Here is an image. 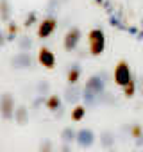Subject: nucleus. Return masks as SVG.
<instances>
[{
    "mask_svg": "<svg viewBox=\"0 0 143 152\" xmlns=\"http://www.w3.org/2000/svg\"><path fill=\"white\" fill-rule=\"evenodd\" d=\"M13 118L16 120L18 125H27L29 124V111H27V107L25 106H18L15 109V116Z\"/></svg>",
    "mask_w": 143,
    "mask_h": 152,
    "instance_id": "9",
    "label": "nucleus"
},
{
    "mask_svg": "<svg viewBox=\"0 0 143 152\" xmlns=\"http://www.w3.org/2000/svg\"><path fill=\"white\" fill-rule=\"evenodd\" d=\"M129 132H131V138H132V140H136V143H138V145H141V143H143V127H141L139 124L131 125Z\"/></svg>",
    "mask_w": 143,
    "mask_h": 152,
    "instance_id": "12",
    "label": "nucleus"
},
{
    "mask_svg": "<svg viewBox=\"0 0 143 152\" xmlns=\"http://www.w3.org/2000/svg\"><path fill=\"white\" fill-rule=\"evenodd\" d=\"M52 152H54V150H52Z\"/></svg>",
    "mask_w": 143,
    "mask_h": 152,
    "instance_id": "23",
    "label": "nucleus"
},
{
    "mask_svg": "<svg viewBox=\"0 0 143 152\" xmlns=\"http://www.w3.org/2000/svg\"><path fill=\"white\" fill-rule=\"evenodd\" d=\"M113 81L116 86L123 88L125 84H129L132 81V73H131V66L127 61H118L116 66H115V72H113Z\"/></svg>",
    "mask_w": 143,
    "mask_h": 152,
    "instance_id": "1",
    "label": "nucleus"
},
{
    "mask_svg": "<svg viewBox=\"0 0 143 152\" xmlns=\"http://www.w3.org/2000/svg\"><path fill=\"white\" fill-rule=\"evenodd\" d=\"M106 152H115V150H113V148H109V150H106Z\"/></svg>",
    "mask_w": 143,
    "mask_h": 152,
    "instance_id": "21",
    "label": "nucleus"
},
{
    "mask_svg": "<svg viewBox=\"0 0 143 152\" xmlns=\"http://www.w3.org/2000/svg\"><path fill=\"white\" fill-rule=\"evenodd\" d=\"M122 90H123V93H125V97H127V99L134 97V91H136V83H134V79H132L129 84H125Z\"/></svg>",
    "mask_w": 143,
    "mask_h": 152,
    "instance_id": "17",
    "label": "nucleus"
},
{
    "mask_svg": "<svg viewBox=\"0 0 143 152\" xmlns=\"http://www.w3.org/2000/svg\"><path fill=\"white\" fill-rule=\"evenodd\" d=\"M45 106H47L48 111H59V107H61V99H59L57 95H52V97H48V99L45 100Z\"/></svg>",
    "mask_w": 143,
    "mask_h": 152,
    "instance_id": "14",
    "label": "nucleus"
},
{
    "mask_svg": "<svg viewBox=\"0 0 143 152\" xmlns=\"http://www.w3.org/2000/svg\"><path fill=\"white\" fill-rule=\"evenodd\" d=\"M75 141L79 143L81 148H90L95 143V132L91 129H81V131H77Z\"/></svg>",
    "mask_w": 143,
    "mask_h": 152,
    "instance_id": "6",
    "label": "nucleus"
},
{
    "mask_svg": "<svg viewBox=\"0 0 143 152\" xmlns=\"http://www.w3.org/2000/svg\"><path fill=\"white\" fill-rule=\"evenodd\" d=\"M54 150V145H52V140H43L39 143V152H52Z\"/></svg>",
    "mask_w": 143,
    "mask_h": 152,
    "instance_id": "18",
    "label": "nucleus"
},
{
    "mask_svg": "<svg viewBox=\"0 0 143 152\" xmlns=\"http://www.w3.org/2000/svg\"><path fill=\"white\" fill-rule=\"evenodd\" d=\"M70 116H72V122H81V120L86 116V107L81 106V104L75 106L74 109H72V115H70Z\"/></svg>",
    "mask_w": 143,
    "mask_h": 152,
    "instance_id": "13",
    "label": "nucleus"
},
{
    "mask_svg": "<svg viewBox=\"0 0 143 152\" xmlns=\"http://www.w3.org/2000/svg\"><path fill=\"white\" fill-rule=\"evenodd\" d=\"M55 27H57V22H55V18H52V16H47V18H43V20L39 22V25H38V38H41V39H47V38H50V36L54 34Z\"/></svg>",
    "mask_w": 143,
    "mask_h": 152,
    "instance_id": "4",
    "label": "nucleus"
},
{
    "mask_svg": "<svg viewBox=\"0 0 143 152\" xmlns=\"http://www.w3.org/2000/svg\"><path fill=\"white\" fill-rule=\"evenodd\" d=\"M102 88H104V83L100 81V77H90V81H88V84H86V99H91L93 95L97 97L100 91H102Z\"/></svg>",
    "mask_w": 143,
    "mask_h": 152,
    "instance_id": "8",
    "label": "nucleus"
},
{
    "mask_svg": "<svg viewBox=\"0 0 143 152\" xmlns=\"http://www.w3.org/2000/svg\"><path fill=\"white\" fill-rule=\"evenodd\" d=\"M100 145H102L106 150H109V148L115 145V134L109 132V131H104V132L100 134Z\"/></svg>",
    "mask_w": 143,
    "mask_h": 152,
    "instance_id": "11",
    "label": "nucleus"
},
{
    "mask_svg": "<svg viewBox=\"0 0 143 152\" xmlns=\"http://www.w3.org/2000/svg\"><path fill=\"white\" fill-rule=\"evenodd\" d=\"M29 64H31V57H29L27 54H25V56L22 54V56H18V57L13 59V66H15V68H27Z\"/></svg>",
    "mask_w": 143,
    "mask_h": 152,
    "instance_id": "15",
    "label": "nucleus"
},
{
    "mask_svg": "<svg viewBox=\"0 0 143 152\" xmlns=\"http://www.w3.org/2000/svg\"><path fill=\"white\" fill-rule=\"evenodd\" d=\"M75 136H77V131H74L72 127H68V129H64L63 132H61V140L64 141V143H70V141H75Z\"/></svg>",
    "mask_w": 143,
    "mask_h": 152,
    "instance_id": "16",
    "label": "nucleus"
},
{
    "mask_svg": "<svg viewBox=\"0 0 143 152\" xmlns=\"http://www.w3.org/2000/svg\"><path fill=\"white\" fill-rule=\"evenodd\" d=\"M88 45H90V52L91 56H100L106 50V36L100 29H93L88 34Z\"/></svg>",
    "mask_w": 143,
    "mask_h": 152,
    "instance_id": "2",
    "label": "nucleus"
},
{
    "mask_svg": "<svg viewBox=\"0 0 143 152\" xmlns=\"http://www.w3.org/2000/svg\"><path fill=\"white\" fill-rule=\"evenodd\" d=\"M61 152H72V150H70V147H68V143H64V145H63Z\"/></svg>",
    "mask_w": 143,
    "mask_h": 152,
    "instance_id": "19",
    "label": "nucleus"
},
{
    "mask_svg": "<svg viewBox=\"0 0 143 152\" xmlns=\"http://www.w3.org/2000/svg\"><path fill=\"white\" fill-rule=\"evenodd\" d=\"M38 63H39L43 68L52 70V68L55 66V56H54V52H52L50 48H47V47H41L39 52H38Z\"/></svg>",
    "mask_w": 143,
    "mask_h": 152,
    "instance_id": "5",
    "label": "nucleus"
},
{
    "mask_svg": "<svg viewBox=\"0 0 143 152\" xmlns=\"http://www.w3.org/2000/svg\"><path fill=\"white\" fill-rule=\"evenodd\" d=\"M66 81H68V84H77L79 81H81V68L79 66H72L70 70H68V73H66Z\"/></svg>",
    "mask_w": 143,
    "mask_h": 152,
    "instance_id": "10",
    "label": "nucleus"
},
{
    "mask_svg": "<svg viewBox=\"0 0 143 152\" xmlns=\"http://www.w3.org/2000/svg\"><path fill=\"white\" fill-rule=\"evenodd\" d=\"M15 109H16V104H15V97L11 93L0 95V116L4 120H13Z\"/></svg>",
    "mask_w": 143,
    "mask_h": 152,
    "instance_id": "3",
    "label": "nucleus"
},
{
    "mask_svg": "<svg viewBox=\"0 0 143 152\" xmlns=\"http://www.w3.org/2000/svg\"><path fill=\"white\" fill-rule=\"evenodd\" d=\"M2 45H4V36L0 34V47H2Z\"/></svg>",
    "mask_w": 143,
    "mask_h": 152,
    "instance_id": "20",
    "label": "nucleus"
},
{
    "mask_svg": "<svg viewBox=\"0 0 143 152\" xmlns=\"http://www.w3.org/2000/svg\"><path fill=\"white\" fill-rule=\"evenodd\" d=\"M0 152H2V150H0Z\"/></svg>",
    "mask_w": 143,
    "mask_h": 152,
    "instance_id": "22",
    "label": "nucleus"
},
{
    "mask_svg": "<svg viewBox=\"0 0 143 152\" xmlns=\"http://www.w3.org/2000/svg\"><path fill=\"white\" fill-rule=\"evenodd\" d=\"M79 39H81V31H79L77 27L70 29V31L66 32V36H64V41H63L64 50H68V52L75 50V47L79 45Z\"/></svg>",
    "mask_w": 143,
    "mask_h": 152,
    "instance_id": "7",
    "label": "nucleus"
}]
</instances>
